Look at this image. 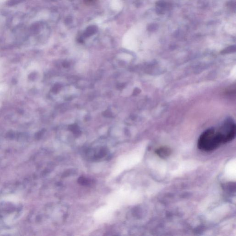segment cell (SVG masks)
I'll use <instances>...</instances> for the list:
<instances>
[{
  "label": "cell",
  "mask_w": 236,
  "mask_h": 236,
  "mask_svg": "<svg viewBox=\"0 0 236 236\" xmlns=\"http://www.w3.org/2000/svg\"><path fill=\"white\" fill-rule=\"evenodd\" d=\"M236 127L232 120H227L218 129H208L199 137L197 147L201 150L209 152L232 141L235 137Z\"/></svg>",
  "instance_id": "cell-1"
},
{
  "label": "cell",
  "mask_w": 236,
  "mask_h": 236,
  "mask_svg": "<svg viewBox=\"0 0 236 236\" xmlns=\"http://www.w3.org/2000/svg\"><path fill=\"white\" fill-rule=\"evenodd\" d=\"M155 153L162 159H165L169 156L171 154V150L169 148L166 147H161L158 148L155 151Z\"/></svg>",
  "instance_id": "cell-2"
}]
</instances>
